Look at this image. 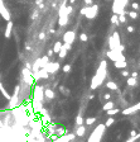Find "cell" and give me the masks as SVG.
Wrapping results in <instances>:
<instances>
[{
  "label": "cell",
  "instance_id": "cell-1",
  "mask_svg": "<svg viewBox=\"0 0 140 142\" xmlns=\"http://www.w3.org/2000/svg\"><path fill=\"white\" fill-rule=\"evenodd\" d=\"M105 70H106V61H102L101 65H100V69H98L97 75L92 77V84H91V89L92 90L96 89V88H98L101 85V83H102V80H103V77L106 75V71Z\"/></svg>",
  "mask_w": 140,
  "mask_h": 142
},
{
  "label": "cell",
  "instance_id": "cell-2",
  "mask_svg": "<svg viewBox=\"0 0 140 142\" xmlns=\"http://www.w3.org/2000/svg\"><path fill=\"white\" fill-rule=\"evenodd\" d=\"M97 13H98V5L97 4H92L91 7H86V13H85L86 18L93 19L97 15Z\"/></svg>",
  "mask_w": 140,
  "mask_h": 142
},
{
  "label": "cell",
  "instance_id": "cell-3",
  "mask_svg": "<svg viewBox=\"0 0 140 142\" xmlns=\"http://www.w3.org/2000/svg\"><path fill=\"white\" fill-rule=\"evenodd\" d=\"M43 69H44L48 74H56V72L61 69V65H59L58 61H57V62H51V61H49Z\"/></svg>",
  "mask_w": 140,
  "mask_h": 142
},
{
  "label": "cell",
  "instance_id": "cell-4",
  "mask_svg": "<svg viewBox=\"0 0 140 142\" xmlns=\"http://www.w3.org/2000/svg\"><path fill=\"white\" fill-rule=\"evenodd\" d=\"M75 39H76V32H73V31H67V32L63 34V41H64V43L72 45V43L75 42Z\"/></svg>",
  "mask_w": 140,
  "mask_h": 142
},
{
  "label": "cell",
  "instance_id": "cell-5",
  "mask_svg": "<svg viewBox=\"0 0 140 142\" xmlns=\"http://www.w3.org/2000/svg\"><path fill=\"white\" fill-rule=\"evenodd\" d=\"M43 88L42 86H39V85H37L36 86V90H34V95H33V102H42L43 100Z\"/></svg>",
  "mask_w": 140,
  "mask_h": 142
},
{
  "label": "cell",
  "instance_id": "cell-6",
  "mask_svg": "<svg viewBox=\"0 0 140 142\" xmlns=\"http://www.w3.org/2000/svg\"><path fill=\"white\" fill-rule=\"evenodd\" d=\"M23 76H24V81L28 84V85H33V83H36L32 77V71L28 70V69H23Z\"/></svg>",
  "mask_w": 140,
  "mask_h": 142
},
{
  "label": "cell",
  "instance_id": "cell-7",
  "mask_svg": "<svg viewBox=\"0 0 140 142\" xmlns=\"http://www.w3.org/2000/svg\"><path fill=\"white\" fill-rule=\"evenodd\" d=\"M0 14H2V17L5 19V21H10V18H12V15H10V13L8 12V9L4 7V4H3V2H0Z\"/></svg>",
  "mask_w": 140,
  "mask_h": 142
},
{
  "label": "cell",
  "instance_id": "cell-8",
  "mask_svg": "<svg viewBox=\"0 0 140 142\" xmlns=\"http://www.w3.org/2000/svg\"><path fill=\"white\" fill-rule=\"evenodd\" d=\"M75 134H69V133H66L64 136H61V137H58L54 142H69V141H72V139H75Z\"/></svg>",
  "mask_w": 140,
  "mask_h": 142
},
{
  "label": "cell",
  "instance_id": "cell-9",
  "mask_svg": "<svg viewBox=\"0 0 140 142\" xmlns=\"http://www.w3.org/2000/svg\"><path fill=\"white\" fill-rule=\"evenodd\" d=\"M137 110H139V103H137L136 105L131 107V108H126V109H124L121 113H122L124 115H130V114H132V113H136Z\"/></svg>",
  "mask_w": 140,
  "mask_h": 142
},
{
  "label": "cell",
  "instance_id": "cell-10",
  "mask_svg": "<svg viewBox=\"0 0 140 142\" xmlns=\"http://www.w3.org/2000/svg\"><path fill=\"white\" fill-rule=\"evenodd\" d=\"M43 96H44L46 99H48V100H52V99L56 98V93H54V90H52V89H46V90L43 91Z\"/></svg>",
  "mask_w": 140,
  "mask_h": 142
},
{
  "label": "cell",
  "instance_id": "cell-11",
  "mask_svg": "<svg viewBox=\"0 0 140 142\" xmlns=\"http://www.w3.org/2000/svg\"><path fill=\"white\" fill-rule=\"evenodd\" d=\"M86 132H87V128L85 127V124H82V126H78V128H77L75 136H77V137H83V136L86 134Z\"/></svg>",
  "mask_w": 140,
  "mask_h": 142
},
{
  "label": "cell",
  "instance_id": "cell-12",
  "mask_svg": "<svg viewBox=\"0 0 140 142\" xmlns=\"http://www.w3.org/2000/svg\"><path fill=\"white\" fill-rule=\"evenodd\" d=\"M13 22L12 21H9L8 22V26H7V29H5V33H4V37L5 38H10V36H12V31H13Z\"/></svg>",
  "mask_w": 140,
  "mask_h": 142
},
{
  "label": "cell",
  "instance_id": "cell-13",
  "mask_svg": "<svg viewBox=\"0 0 140 142\" xmlns=\"http://www.w3.org/2000/svg\"><path fill=\"white\" fill-rule=\"evenodd\" d=\"M114 65H115V67H117V69H126L127 62H126L125 60H119V61H114Z\"/></svg>",
  "mask_w": 140,
  "mask_h": 142
},
{
  "label": "cell",
  "instance_id": "cell-14",
  "mask_svg": "<svg viewBox=\"0 0 140 142\" xmlns=\"http://www.w3.org/2000/svg\"><path fill=\"white\" fill-rule=\"evenodd\" d=\"M0 91H2V94L4 95V98H5L7 100H9V99L12 98V96H10V94H9V93L7 91V89L4 88V85H3V83H2V81H0Z\"/></svg>",
  "mask_w": 140,
  "mask_h": 142
},
{
  "label": "cell",
  "instance_id": "cell-15",
  "mask_svg": "<svg viewBox=\"0 0 140 142\" xmlns=\"http://www.w3.org/2000/svg\"><path fill=\"white\" fill-rule=\"evenodd\" d=\"M38 75H39V80L41 79H44V80H47L48 77H49V74L44 70V69H39V71H38Z\"/></svg>",
  "mask_w": 140,
  "mask_h": 142
},
{
  "label": "cell",
  "instance_id": "cell-16",
  "mask_svg": "<svg viewBox=\"0 0 140 142\" xmlns=\"http://www.w3.org/2000/svg\"><path fill=\"white\" fill-rule=\"evenodd\" d=\"M114 107H115V103H114V102H111V100H107V102L102 105V109L106 112V110H109V109H112Z\"/></svg>",
  "mask_w": 140,
  "mask_h": 142
},
{
  "label": "cell",
  "instance_id": "cell-17",
  "mask_svg": "<svg viewBox=\"0 0 140 142\" xmlns=\"http://www.w3.org/2000/svg\"><path fill=\"white\" fill-rule=\"evenodd\" d=\"M54 133H56L58 137H61V136H64V134H66V133H68V132H67V129H66L64 127H59V128H56Z\"/></svg>",
  "mask_w": 140,
  "mask_h": 142
},
{
  "label": "cell",
  "instance_id": "cell-18",
  "mask_svg": "<svg viewBox=\"0 0 140 142\" xmlns=\"http://www.w3.org/2000/svg\"><path fill=\"white\" fill-rule=\"evenodd\" d=\"M68 23V15H64V17H59V21H58V26L59 27H63Z\"/></svg>",
  "mask_w": 140,
  "mask_h": 142
},
{
  "label": "cell",
  "instance_id": "cell-19",
  "mask_svg": "<svg viewBox=\"0 0 140 142\" xmlns=\"http://www.w3.org/2000/svg\"><path fill=\"white\" fill-rule=\"evenodd\" d=\"M61 48H62V42H61V41H57V42L54 43V47L52 48V50H53V53H58Z\"/></svg>",
  "mask_w": 140,
  "mask_h": 142
},
{
  "label": "cell",
  "instance_id": "cell-20",
  "mask_svg": "<svg viewBox=\"0 0 140 142\" xmlns=\"http://www.w3.org/2000/svg\"><path fill=\"white\" fill-rule=\"evenodd\" d=\"M106 86H107V89H110V90H117V84L114 83V81H107V83H106Z\"/></svg>",
  "mask_w": 140,
  "mask_h": 142
},
{
  "label": "cell",
  "instance_id": "cell-21",
  "mask_svg": "<svg viewBox=\"0 0 140 142\" xmlns=\"http://www.w3.org/2000/svg\"><path fill=\"white\" fill-rule=\"evenodd\" d=\"M106 113H107V115L112 117V115H116L117 113H120V109H119V108H112V109H109V110H106Z\"/></svg>",
  "mask_w": 140,
  "mask_h": 142
},
{
  "label": "cell",
  "instance_id": "cell-22",
  "mask_svg": "<svg viewBox=\"0 0 140 142\" xmlns=\"http://www.w3.org/2000/svg\"><path fill=\"white\" fill-rule=\"evenodd\" d=\"M126 83H127V85H129V86H135V85H137V79H134V77H127Z\"/></svg>",
  "mask_w": 140,
  "mask_h": 142
},
{
  "label": "cell",
  "instance_id": "cell-23",
  "mask_svg": "<svg viewBox=\"0 0 140 142\" xmlns=\"http://www.w3.org/2000/svg\"><path fill=\"white\" fill-rule=\"evenodd\" d=\"M95 122H97V119H96L95 117H90V118H87L86 120H83V123H85L86 126H92Z\"/></svg>",
  "mask_w": 140,
  "mask_h": 142
},
{
  "label": "cell",
  "instance_id": "cell-24",
  "mask_svg": "<svg viewBox=\"0 0 140 142\" xmlns=\"http://www.w3.org/2000/svg\"><path fill=\"white\" fill-rule=\"evenodd\" d=\"M111 23L115 24V26H119V24H120V23H119V15H117V14H114V15L111 17Z\"/></svg>",
  "mask_w": 140,
  "mask_h": 142
},
{
  "label": "cell",
  "instance_id": "cell-25",
  "mask_svg": "<svg viewBox=\"0 0 140 142\" xmlns=\"http://www.w3.org/2000/svg\"><path fill=\"white\" fill-rule=\"evenodd\" d=\"M58 56H59V58H61V60H63V58L67 56V51L62 47V48L59 50V52H58Z\"/></svg>",
  "mask_w": 140,
  "mask_h": 142
},
{
  "label": "cell",
  "instance_id": "cell-26",
  "mask_svg": "<svg viewBox=\"0 0 140 142\" xmlns=\"http://www.w3.org/2000/svg\"><path fill=\"white\" fill-rule=\"evenodd\" d=\"M71 69H72V66H71L69 64H66V65H63V66H62V71H63V72H66V74H67V72H69V71H71Z\"/></svg>",
  "mask_w": 140,
  "mask_h": 142
},
{
  "label": "cell",
  "instance_id": "cell-27",
  "mask_svg": "<svg viewBox=\"0 0 140 142\" xmlns=\"http://www.w3.org/2000/svg\"><path fill=\"white\" fill-rule=\"evenodd\" d=\"M114 123H115V119H114L112 117H110V118L105 122V124H103V126H105V127H110V126H112Z\"/></svg>",
  "mask_w": 140,
  "mask_h": 142
},
{
  "label": "cell",
  "instance_id": "cell-28",
  "mask_svg": "<svg viewBox=\"0 0 140 142\" xmlns=\"http://www.w3.org/2000/svg\"><path fill=\"white\" fill-rule=\"evenodd\" d=\"M9 100L12 102V107H13V105L15 107V105L18 104V95H13V96H12Z\"/></svg>",
  "mask_w": 140,
  "mask_h": 142
},
{
  "label": "cell",
  "instance_id": "cell-29",
  "mask_svg": "<svg viewBox=\"0 0 140 142\" xmlns=\"http://www.w3.org/2000/svg\"><path fill=\"white\" fill-rule=\"evenodd\" d=\"M76 124L77 126H82L83 124V117L80 114V115H77V118H76Z\"/></svg>",
  "mask_w": 140,
  "mask_h": 142
},
{
  "label": "cell",
  "instance_id": "cell-30",
  "mask_svg": "<svg viewBox=\"0 0 140 142\" xmlns=\"http://www.w3.org/2000/svg\"><path fill=\"white\" fill-rule=\"evenodd\" d=\"M80 41H81V42H87V41H88V36H87L86 33H81V34H80Z\"/></svg>",
  "mask_w": 140,
  "mask_h": 142
},
{
  "label": "cell",
  "instance_id": "cell-31",
  "mask_svg": "<svg viewBox=\"0 0 140 142\" xmlns=\"http://www.w3.org/2000/svg\"><path fill=\"white\" fill-rule=\"evenodd\" d=\"M129 15H130L131 19H136V18H137V13H136V10H131V12H129Z\"/></svg>",
  "mask_w": 140,
  "mask_h": 142
},
{
  "label": "cell",
  "instance_id": "cell-32",
  "mask_svg": "<svg viewBox=\"0 0 140 142\" xmlns=\"http://www.w3.org/2000/svg\"><path fill=\"white\" fill-rule=\"evenodd\" d=\"M120 74H121V76H124V77H129V76H130V72H129L126 69H122Z\"/></svg>",
  "mask_w": 140,
  "mask_h": 142
},
{
  "label": "cell",
  "instance_id": "cell-33",
  "mask_svg": "<svg viewBox=\"0 0 140 142\" xmlns=\"http://www.w3.org/2000/svg\"><path fill=\"white\" fill-rule=\"evenodd\" d=\"M130 136H131V138H134V139H135V138H136V139L139 138V133H137L136 131H134V129L130 131Z\"/></svg>",
  "mask_w": 140,
  "mask_h": 142
},
{
  "label": "cell",
  "instance_id": "cell-34",
  "mask_svg": "<svg viewBox=\"0 0 140 142\" xmlns=\"http://www.w3.org/2000/svg\"><path fill=\"white\" fill-rule=\"evenodd\" d=\"M125 22H126L125 14H120V15H119V23H125Z\"/></svg>",
  "mask_w": 140,
  "mask_h": 142
},
{
  "label": "cell",
  "instance_id": "cell-35",
  "mask_svg": "<svg viewBox=\"0 0 140 142\" xmlns=\"http://www.w3.org/2000/svg\"><path fill=\"white\" fill-rule=\"evenodd\" d=\"M62 47H63V48H64L67 52L72 50V45H69V43H64V45H62Z\"/></svg>",
  "mask_w": 140,
  "mask_h": 142
},
{
  "label": "cell",
  "instance_id": "cell-36",
  "mask_svg": "<svg viewBox=\"0 0 140 142\" xmlns=\"http://www.w3.org/2000/svg\"><path fill=\"white\" fill-rule=\"evenodd\" d=\"M38 39H39V41L46 39V32H41V33L38 34Z\"/></svg>",
  "mask_w": 140,
  "mask_h": 142
},
{
  "label": "cell",
  "instance_id": "cell-37",
  "mask_svg": "<svg viewBox=\"0 0 140 142\" xmlns=\"http://www.w3.org/2000/svg\"><path fill=\"white\" fill-rule=\"evenodd\" d=\"M131 8H132L134 10H137V9H139V4H137V2H132V3H131Z\"/></svg>",
  "mask_w": 140,
  "mask_h": 142
},
{
  "label": "cell",
  "instance_id": "cell-38",
  "mask_svg": "<svg viewBox=\"0 0 140 142\" xmlns=\"http://www.w3.org/2000/svg\"><path fill=\"white\" fill-rule=\"evenodd\" d=\"M72 10H73L72 5H69V7H66V14H67V15H68V14H71V13H72Z\"/></svg>",
  "mask_w": 140,
  "mask_h": 142
},
{
  "label": "cell",
  "instance_id": "cell-39",
  "mask_svg": "<svg viewBox=\"0 0 140 142\" xmlns=\"http://www.w3.org/2000/svg\"><path fill=\"white\" fill-rule=\"evenodd\" d=\"M85 4H86V7H91L93 4V0H85Z\"/></svg>",
  "mask_w": 140,
  "mask_h": 142
},
{
  "label": "cell",
  "instance_id": "cell-40",
  "mask_svg": "<svg viewBox=\"0 0 140 142\" xmlns=\"http://www.w3.org/2000/svg\"><path fill=\"white\" fill-rule=\"evenodd\" d=\"M103 99H105V100H110V99H111V94H110V93L103 94Z\"/></svg>",
  "mask_w": 140,
  "mask_h": 142
},
{
  "label": "cell",
  "instance_id": "cell-41",
  "mask_svg": "<svg viewBox=\"0 0 140 142\" xmlns=\"http://www.w3.org/2000/svg\"><path fill=\"white\" fill-rule=\"evenodd\" d=\"M30 18H32V19H37V18H38V10H34V13L32 14Z\"/></svg>",
  "mask_w": 140,
  "mask_h": 142
},
{
  "label": "cell",
  "instance_id": "cell-42",
  "mask_svg": "<svg viewBox=\"0 0 140 142\" xmlns=\"http://www.w3.org/2000/svg\"><path fill=\"white\" fill-rule=\"evenodd\" d=\"M53 55H54V53H53V50H52V48H49V50H48V52H47V56H48V57L51 58V57H52Z\"/></svg>",
  "mask_w": 140,
  "mask_h": 142
},
{
  "label": "cell",
  "instance_id": "cell-43",
  "mask_svg": "<svg viewBox=\"0 0 140 142\" xmlns=\"http://www.w3.org/2000/svg\"><path fill=\"white\" fill-rule=\"evenodd\" d=\"M131 77H134V79H137V76H139V74H137V71H132L131 74Z\"/></svg>",
  "mask_w": 140,
  "mask_h": 142
},
{
  "label": "cell",
  "instance_id": "cell-44",
  "mask_svg": "<svg viewBox=\"0 0 140 142\" xmlns=\"http://www.w3.org/2000/svg\"><path fill=\"white\" fill-rule=\"evenodd\" d=\"M19 90H20V85H17V86H15V91H14V95H19Z\"/></svg>",
  "mask_w": 140,
  "mask_h": 142
},
{
  "label": "cell",
  "instance_id": "cell-45",
  "mask_svg": "<svg viewBox=\"0 0 140 142\" xmlns=\"http://www.w3.org/2000/svg\"><path fill=\"white\" fill-rule=\"evenodd\" d=\"M69 94H71V91H69V90L66 88V89H64V91H63V95H66V96H69Z\"/></svg>",
  "mask_w": 140,
  "mask_h": 142
},
{
  "label": "cell",
  "instance_id": "cell-46",
  "mask_svg": "<svg viewBox=\"0 0 140 142\" xmlns=\"http://www.w3.org/2000/svg\"><path fill=\"white\" fill-rule=\"evenodd\" d=\"M127 32H129V33H132V32H134V27H132V26H129V27H127Z\"/></svg>",
  "mask_w": 140,
  "mask_h": 142
},
{
  "label": "cell",
  "instance_id": "cell-47",
  "mask_svg": "<svg viewBox=\"0 0 140 142\" xmlns=\"http://www.w3.org/2000/svg\"><path fill=\"white\" fill-rule=\"evenodd\" d=\"M80 13H81V14H82V15H85V13H86V7H85V8H82V9H81V12H80Z\"/></svg>",
  "mask_w": 140,
  "mask_h": 142
},
{
  "label": "cell",
  "instance_id": "cell-48",
  "mask_svg": "<svg viewBox=\"0 0 140 142\" xmlns=\"http://www.w3.org/2000/svg\"><path fill=\"white\" fill-rule=\"evenodd\" d=\"M49 33H51V34H54V33H56V29H54V28H51V29H49Z\"/></svg>",
  "mask_w": 140,
  "mask_h": 142
},
{
  "label": "cell",
  "instance_id": "cell-49",
  "mask_svg": "<svg viewBox=\"0 0 140 142\" xmlns=\"http://www.w3.org/2000/svg\"><path fill=\"white\" fill-rule=\"evenodd\" d=\"M43 3V0H36V4L37 5H39V4H42Z\"/></svg>",
  "mask_w": 140,
  "mask_h": 142
},
{
  "label": "cell",
  "instance_id": "cell-50",
  "mask_svg": "<svg viewBox=\"0 0 140 142\" xmlns=\"http://www.w3.org/2000/svg\"><path fill=\"white\" fill-rule=\"evenodd\" d=\"M44 9V4L42 3V4H39V10H43Z\"/></svg>",
  "mask_w": 140,
  "mask_h": 142
},
{
  "label": "cell",
  "instance_id": "cell-51",
  "mask_svg": "<svg viewBox=\"0 0 140 142\" xmlns=\"http://www.w3.org/2000/svg\"><path fill=\"white\" fill-rule=\"evenodd\" d=\"M51 5H52V8H57V3H56V2H53Z\"/></svg>",
  "mask_w": 140,
  "mask_h": 142
},
{
  "label": "cell",
  "instance_id": "cell-52",
  "mask_svg": "<svg viewBox=\"0 0 140 142\" xmlns=\"http://www.w3.org/2000/svg\"><path fill=\"white\" fill-rule=\"evenodd\" d=\"M25 50H27V51H30V50H32V47H30L29 45H27V46H25Z\"/></svg>",
  "mask_w": 140,
  "mask_h": 142
},
{
  "label": "cell",
  "instance_id": "cell-53",
  "mask_svg": "<svg viewBox=\"0 0 140 142\" xmlns=\"http://www.w3.org/2000/svg\"><path fill=\"white\" fill-rule=\"evenodd\" d=\"M134 141H135V139H134V138H129V139H126V141H125V142H134Z\"/></svg>",
  "mask_w": 140,
  "mask_h": 142
},
{
  "label": "cell",
  "instance_id": "cell-54",
  "mask_svg": "<svg viewBox=\"0 0 140 142\" xmlns=\"http://www.w3.org/2000/svg\"><path fill=\"white\" fill-rule=\"evenodd\" d=\"M75 2H76V0H69V3H71V4H73Z\"/></svg>",
  "mask_w": 140,
  "mask_h": 142
},
{
  "label": "cell",
  "instance_id": "cell-55",
  "mask_svg": "<svg viewBox=\"0 0 140 142\" xmlns=\"http://www.w3.org/2000/svg\"><path fill=\"white\" fill-rule=\"evenodd\" d=\"M46 142H52V141H49V139H47V141H46Z\"/></svg>",
  "mask_w": 140,
  "mask_h": 142
},
{
  "label": "cell",
  "instance_id": "cell-56",
  "mask_svg": "<svg viewBox=\"0 0 140 142\" xmlns=\"http://www.w3.org/2000/svg\"><path fill=\"white\" fill-rule=\"evenodd\" d=\"M136 142H139V141H136Z\"/></svg>",
  "mask_w": 140,
  "mask_h": 142
},
{
  "label": "cell",
  "instance_id": "cell-57",
  "mask_svg": "<svg viewBox=\"0 0 140 142\" xmlns=\"http://www.w3.org/2000/svg\"><path fill=\"white\" fill-rule=\"evenodd\" d=\"M0 2H2V0H0Z\"/></svg>",
  "mask_w": 140,
  "mask_h": 142
},
{
  "label": "cell",
  "instance_id": "cell-58",
  "mask_svg": "<svg viewBox=\"0 0 140 142\" xmlns=\"http://www.w3.org/2000/svg\"><path fill=\"white\" fill-rule=\"evenodd\" d=\"M107 2H109V0H107Z\"/></svg>",
  "mask_w": 140,
  "mask_h": 142
}]
</instances>
